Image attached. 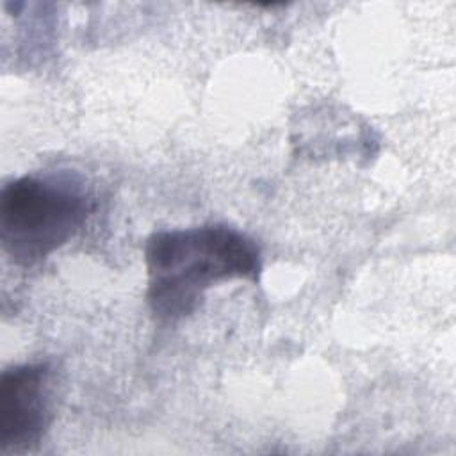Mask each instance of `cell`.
<instances>
[{"instance_id": "cell-1", "label": "cell", "mask_w": 456, "mask_h": 456, "mask_svg": "<svg viewBox=\"0 0 456 456\" xmlns=\"http://www.w3.org/2000/svg\"><path fill=\"white\" fill-rule=\"evenodd\" d=\"M146 299L159 321L191 315L203 294L219 281H258L262 256L256 242L226 224L160 230L144 246Z\"/></svg>"}, {"instance_id": "cell-2", "label": "cell", "mask_w": 456, "mask_h": 456, "mask_svg": "<svg viewBox=\"0 0 456 456\" xmlns=\"http://www.w3.org/2000/svg\"><path fill=\"white\" fill-rule=\"evenodd\" d=\"M93 201L71 173L27 175L0 194L2 249L18 265H34L69 242L86 224Z\"/></svg>"}, {"instance_id": "cell-3", "label": "cell", "mask_w": 456, "mask_h": 456, "mask_svg": "<svg viewBox=\"0 0 456 456\" xmlns=\"http://www.w3.org/2000/svg\"><path fill=\"white\" fill-rule=\"evenodd\" d=\"M50 369L46 363L16 365L0 376V449L37 445L50 426Z\"/></svg>"}]
</instances>
